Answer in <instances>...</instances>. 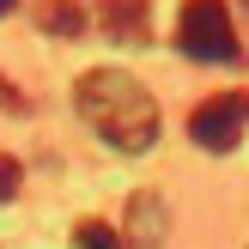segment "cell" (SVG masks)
<instances>
[{
    "label": "cell",
    "instance_id": "6",
    "mask_svg": "<svg viewBox=\"0 0 249 249\" xmlns=\"http://www.w3.org/2000/svg\"><path fill=\"white\" fill-rule=\"evenodd\" d=\"M85 24H91V12H85L79 0H49V6L36 12V31H49V36H79Z\"/></svg>",
    "mask_w": 249,
    "mask_h": 249
},
{
    "label": "cell",
    "instance_id": "9",
    "mask_svg": "<svg viewBox=\"0 0 249 249\" xmlns=\"http://www.w3.org/2000/svg\"><path fill=\"white\" fill-rule=\"evenodd\" d=\"M12 6H18V0H0V18H6V12H12Z\"/></svg>",
    "mask_w": 249,
    "mask_h": 249
},
{
    "label": "cell",
    "instance_id": "1",
    "mask_svg": "<svg viewBox=\"0 0 249 249\" xmlns=\"http://www.w3.org/2000/svg\"><path fill=\"white\" fill-rule=\"evenodd\" d=\"M73 104H79V116L91 122V134L109 140L116 152H152L158 146V97L146 91L134 73H122V67L79 73Z\"/></svg>",
    "mask_w": 249,
    "mask_h": 249
},
{
    "label": "cell",
    "instance_id": "5",
    "mask_svg": "<svg viewBox=\"0 0 249 249\" xmlns=\"http://www.w3.org/2000/svg\"><path fill=\"white\" fill-rule=\"evenodd\" d=\"M97 24H104L116 43H140L146 36V0H104V6H97Z\"/></svg>",
    "mask_w": 249,
    "mask_h": 249
},
{
    "label": "cell",
    "instance_id": "3",
    "mask_svg": "<svg viewBox=\"0 0 249 249\" xmlns=\"http://www.w3.org/2000/svg\"><path fill=\"white\" fill-rule=\"evenodd\" d=\"M249 128V91H219L201 109H189V140L201 152H231Z\"/></svg>",
    "mask_w": 249,
    "mask_h": 249
},
{
    "label": "cell",
    "instance_id": "4",
    "mask_svg": "<svg viewBox=\"0 0 249 249\" xmlns=\"http://www.w3.org/2000/svg\"><path fill=\"white\" fill-rule=\"evenodd\" d=\"M122 243H134V249H158L164 243V201H158L152 189H140L128 201V237Z\"/></svg>",
    "mask_w": 249,
    "mask_h": 249
},
{
    "label": "cell",
    "instance_id": "8",
    "mask_svg": "<svg viewBox=\"0 0 249 249\" xmlns=\"http://www.w3.org/2000/svg\"><path fill=\"white\" fill-rule=\"evenodd\" d=\"M18 182H24L18 158H6V152H0V201H12V195H18Z\"/></svg>",
    "mask_w": 249,
    "mask_h": 249
},
{
    "label": "cell",
    "instance_id": "10",
    "mask_svg": "<svg viewBox=\"0 0 249 249\" xmlns=\"http://www.w3.org/2000/svg\"><path fill=\"white\" fill-rule=\"evenodd\" d=\"M243 6H249V0H243Z\"/></svg>",
    "mask_w": 249,
    "mask_h": 249
},
{
    "label": "cell",
    "instance_id": "7",
    "mask_svg": "<svg viewBox=\"0 0 249 249\" xmlns=\"http://www.w3.org/2000/svg\"><path fill=\"white\" fill-rule=\"evenodd\" d=\"M73 243H79V249H128L122 231H109L104 219H79V225H73Z\"/></svg>",
    "mask_w": 249,
    "mask_h": 249
},
{
    "label": "cell",
    "instance_id": "2",
    "mask_svg": "<svg viewBox=\"0 0 249 249\" xmlns=\"http://www.w3.org/2000/svg\"><path fill=\"white\" fill-rule=\"evenodd\" d=\"M177 49L189 61H237V31H231V6L225 0H189L177 12Z\"/></svg>",
    "mask_w": 249,
    "mask_h": 249
}]
</instances>
